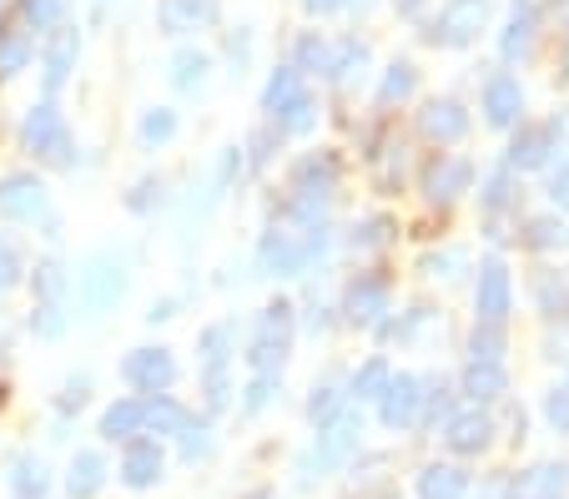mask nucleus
<instances>
[{"mask_svg": "<svg viewBox=\"0 0 569 499\" xmlns=\"http://www.w3.org/2000/svg\"><path fill=\"white\" fill-rule=\"evenodd\" d=\"M505 313H509V272H505V262H489L479 282V318L483 323H499Z\"/></svg>", "mask_w": 569, "mask_h": 499, "instance_id": "obj_12", "label": "nucleus"}, {"mask_svg": "<svg viewBox=\"0 0 569 499\" xmlns=\"http://www.w3.org/2000/svg\"><path fill=\"white\" fill-rule=\"evenodd\" d=\"M66 328V308H46V303H36V333L41 338H56Z\"/></svg>", "mask_w": 569, "mask_h": 499, "instance_id": "obj_39", "label": "nucleus"}, {"mask_svg": "<svg viewBox=\"0 0 569 499\" xmlns=\"http://www.w3.org/2000/svg\"><path fill=\"white\" fill-rule=\"evenodd\" d=\"M227 338H232V328H227V323L207 328V338H202V353H207V373H222V363H227Z\"/></svg>", "mask_w": 569, "mask_h": 499, "instance_id": "obj_33", "label": "nucleus"}, {"mask_svg": "<svg viewBox=\"0 0 569 499\" xmlns=\"http://www.w3.org/2000/svg\"><path fill=\"white\" fill-rule=\"evenodd\" d=\"M463 489H469V479L459 475V469H423L419 475V495L423 499H463Z\"/></svg>", "mask_w": 569, "mask_h": 499, "instance_id": "obj_23", "label": "nucleus"}, {"mask_svg": "<svg viewBox=\"0 0 569 499\" xmlns=\"http://www.w3.org/2000/svg\"><path fill=\"white\" fill-rule=\"evenodd\" d=\"M141 429H157V435H187V429H192V413L172 399H151V403H141Z\"/></svg>", "mask_w": 569, "mask_h": 499, "instance_id": "obj_15", "label": "nucleus"}, {"mask_svg": "<svg viewBox=\"0 0 569 499\" xmlns=\"http://www.w3.org/2000/svg\"><path fill=\"white\" fill-rule=\"evenodd\" d=\"M449 445L459 449V455L483 449V445H489V419H483V413H459V419L449 423Z\"/></svg>", "mask_w": 569, "mask_h": 499, "instance_id": "obj_22", "label": "nucleus"}, {"mask_svg": "<svg viewBox=\"0 0 569 499\" xmlns=\"http://www.w3.org/2000/svg\"><path fill=\"white\" fill-rule=\"evenodd\" d=\"M343 0H308V11H338Z\"/></svg>", "mask_w": 569, "mask_h": 499, "instance_id": "obj_47", "label": "nucleus"}, {"mask_svg": "<svg viewBox=\"0 0 569 499\" xmlns=\"http://www.w3.org/2000/svg\"><path fill=\"white\" fill-rule=\"evenodd\" d=\"M312 419H333L338 413V389H312Z\"/></svg>", "mask_w": 569, "mask_h": 499, "instance_id": "obj_40", "label": "nucleus"}, {"mask_svg": "<svg viewBox=\"0 0 569 499\" xmlns=\"http://www.w3.org/2000/svg\"><path fill=\"white\" fill-rule=\"evenodd\" d=\"M298 97H302V91H298V71H292V66H282V71H272L268 91H262V107H268L272 117H282V111H288Z\"/></svg>", "mask_w": 569, "mask_h": 499, "instance_id": "obj_24", "label": "nucleus"}, {"mask_svg": "<svg viewBox=\"0 0 569 499\" xmlns=\"http://www.w3.org/2000/svg\"><path fill=\"white\" fill-rule=\"evenodd\" d=\"M549 192H555V202H559V207H569V167L555 177V187H549Z\"/></svg>", "mask_w": 569, "mask_h": 499, "instance_id": "obj_45", "label": "nucleus"}, {"mask_svg": "<svg viewBox=\"0 0 569 499\" xmlns=\"http://www.w3.org/2000/svg\"><path fill=\"white\" fill-rule=\"evenodd\" d=\"M81 298L87 308H107L121 298V262L117 258H97L87 272H81Z\"/></svg>", "mask_w": 569, "mask_h": 499, "instance_id": "obj_9", "label": "nucleus"}, {"mask_svg": "<svg viewBox=\"0 0 569 499\" xmlns=\"http://www.w3.org/2000/svg\"><path fill=\"white\" fill-rule=\"evenodd\" d=\"M46 207V187L36 177L16 172V177H0V218H36Z\"/></svg>", "mask_w": 569, "mask_h": 499, "instance_id": "obj_5", "label": "nucleus"}, {"mask_svg": "<svg viewBox=\"0 0 569 499\" xmlns=\"http://www.w3.org/2000/svg\"><path fill=\"white\" fill-rule=\"evenodd\" d=\"M268 393H272V373H258V383L248 389V409H262V403H268Z\"/></svg>", "mask_w": 569, "mask_h": 499, "instance_id": "obj_44", "label": "nucleus"}, {"mask_svg": "<svg viewBox=\"0 0 569 499\" xmlns=\"http://www.w3.org/2000/svg\"><path fill=\"white\" fill-rule=\"evenodd\" d=\"M177 131V117L167 107H157V111H147V121H141V141H167Z\"/></svg>", "mask_w": 569, "mask_h": 499, "instance_id": "obj_35", "label": "nucleus"}, {"mask_svg": "<svg viewBox=\"0 0 569 499\" xmlns=\"http://www.w3.org/2000/svg\"><path fill=\"white\" fill-rule=\"evenodd\" d=\"M398 6H403V11H413V6H419V0H398Z\"/></svg>", "mask_w": 569, "mask_h": 499, "instance_id": "obj_48", "label": "nucleus"}, {"mask_svg": "<svg viewBox=\"0 0 569 499\" xmlns=\"http://www.w3.org/2000/svg\"><path fill=\"white\" fill-rule=\"evenodd\" d=\"M363 61V51H358L353 41H343V46H328V41H302L298 46V61H302V71H322V77H343L348 71V61Z\"/></svg>", "mask_w": 569, "mask_h": 499, "instance_id": "obj_8", "label": "nucleus"}, {"mask_svg": "<svg viewBox=\"0 0 569 499\" xmlns=\"http://www.w3.org/2000/svg\"><path fill=\"white\" fill-rule=\"evenodd\" d=\"M318 248H322V232H318V228H312L302 242L292 238V232H278V228H272L268 242H262V268H268V272H298Z\"/></svg>", "mask_w": 569, "mask_h": 499, "instance_id": "obj_3", "label": "nucleus"}, {"mask_svg": "<svg viewBox=\"0 0 569 499\" xmlns=\"http://www.w3.org/2000/svg\"><path fill=\"white\" fill-rule=\"evenodd\" d=\"M529 41H535V6H519L509 31H505V56H525Z\"/></svg>", "mask_w": 569, "mask_h": 499, "instance_id": "obj_29", "label": "nucleus"}, {"mask_svg": "<svg viewBox=\"0 0 569 499\" xmlns=\"http://www.w3.org/2000/svg\"><path fill=\"white\" fill-rule=\"evenodd\" d=\"M469 393L473 399H499V393H505V369H499V363H473L469 369Z\"/></svg>", "mask_w": 569, "mask_h": 499, "instance_id": "obj_30", "label": "nucleus"}, {"mask_svg": "<svg viewBox=\"0 0 569 499\" xmlns=\"http://www.w3.org/2000/svg\"><path fill=\"white\" fill-rule=\"evenodd\" d=\"M21 278V262H16V252L11 248H0V293L11 288V282Z\"/></svg>", "mask_w": 569, "mask_h": 499, "instance_id": "obj_41", "label": "nucleus"}, {"mask_svg": "<svg viewBox=\"0 0 569 499\" xmlns=\"http://www.w3.org/2000/svg\"><path fill=\"white\" fill-rule=\"evenodd\" d=\"M348 445H353V419H333V423H328V435H322V449H318V469L338 465V459L348 455Z\"/></svg>", "mask_w": 569, "mask_h": 499, "instance_id": "obj_26", "label": "nucleus"}, {"mask_svg": "<svg viewBox=\"0 0 569 499\" xmlns=\"http://www.w3.org/2000/svg\"><path fill=\"white\" fill-rule=\"evenodd\" d=\"M483 202H489V207H499V202H505V172H499L495 182H489V192H483Z\"/></svg>", "mask_w": 569, "mask_h": 499, "instance_id": "obj_46", "label": "nucleus"}, {"mask_svg": "<svg viewBox=\"0 0 569 499\" xmlns=\"http://www.w3.org/2000/svg\"><path fill=\"white\" fill-rule=\"evenodd\" d=\"M21 141L31 147V152L51 157V162H71V137H66V121H61V111H56L51 101H41V107L26 117Z\"/></svg>", "mask_w": 569, "mask_h": 499, "instance_id": "obj_2", "label": "nucleus"}, {"mask_svg": "<svg viewBox=\"0 0 569 499\" xmlns=\"http://www.w3.org/2000/svg\"><path fill=\"white\" fill-rule=\"evenodd\" d=\"M549 419H555L559 429H569V389L549 393Z\"/></svg>", "mask_w": 569, "mask_h": 499, "instance_id": "obj_43", "label": "nucleus"}, {"mask_svg": "<svg viewBox=\"0 0 569 499\" xmlns=\"http://www.w3.org/2000/svg\"><path fill=\"white\" fill-rule=\"evenodd\" d=\"M278 127H282V131H308V127H312V101L298 97V101H292V107L278 117Z\"/></svg>", "mask_w": 569, "mask_h": 499, "instance_id": "obj_38", "label": "nucleus"}, {"mask_svg": "<svg viewBox=\"0 0 569 499\" xmlns=\"http://www.w3.org/2000/svg\"><path fill=\"white\" fill-rule=\"evenodd\" d=\"M555 238H559V228H555L549 218H535V222H529V242H535V248H545V242H555Z\"/></svg>", "mask_w": 569, "mask_h": 499, "instance_id": "obj_42", "label": "nucleus"}, {"mask_svg": "<svg viewBox=\"0 0 569 499\" xmlns=\"http://www.w3.org/2000/svg\"><path fill=\"white\" fill-rule=\"evenodd\" d=\"M419 127L429 131V137H439V141H453V137H463L469 117H463L459 101H429V107H423V117H419Z\"/></svg>", "mask_w": 569, "mask_h": 499, "instance_id": "obj_14", "label": "nucleus"}, {"mask_svg": "<svg viewBox=\"0 0 569 499\" xmlns=\"http://www.w3.org/2000/svg\"><path fill=\"white\" fill-rule=\"evenodd\" d=\"M288 343H292V308L288 303H272L258 323V338H252V369L258 373H278L282 359H288Z\"/></svg>", "mask_w": 569, "mask_h": 499, "instance_id": "obj_1", "label": "nucleus"}, {"mask_svg": "<svg viewBox=\"0 0 569 499\" xmlns=\"http://www.w3.org/2000/svg\"><path fill=\"white\" fill-rule=\"evenodd\" d=\"M157 21H161V31H172V36L202 31V26L217 21V0H161Z\"/></svg>", "mask_w": 569, "mask_h": 499, "instance_id": "obj_6", "label": "nucleus"}, {"mask_svg": "<svg viewBox=\"0 0 569 499\" xmlns=\"http://www.w3.org/2000/svg\"><path fill=\"white\" fill-rule=\"evenodd\" d=\"M101 435H107V439L141 435V403H111L107 419H101Z\"/></svg>", "mask_w": 569, "mask_h": 499, "instance_id": "obj_25", "label": "nucleus"}, {"mask_svg": "<svg viewBox=\"0 0 569 499\" xmlns=\"http://www.w3.org/2000/svg\"><path fill=\"white\" fill-rule=\"evenodd\" d=\"M76 31H56L51 46H46V91H56L66 77H71V66H76Z\"/></svg>", "mask_w": 569, "mask_h": 499, "instance_id": "obj_17", "label": "nucleus"}, {"mask_svg": "<svg viewBox=\"0 0 569 499\" xmlns=\"http://www.w3.org/2000/svg\"><path fill=\"white\" fill-rule=\"evenodd\" d=\"M172 373H177V363H172L167 348H137V353L127 359V383L141 389V393H161L167 383H172Z\"/></svg>", "mask_w": 569, "mask_h": 499, "instance_id": "obj_4", "label": "nucleus"}, {"mask_svg": "<svg viewBox=\"0 0 569 499\" xmlns=\"http://www.w3.org/2000/svg\"><path fill=\"white\" fill-rule=\"evenodd\" d=\"M383 389H388V363L383 359L363 363V369H358V379H353V393H358V399H383Z\"/></svg>", "mask_w": 569, "mask_h": 499, "instance_id": "obj_31", "label": "nucleus"}, {"mask_svg": "<svg viewBox=\"0 0 569 499\" xmlns=\"http://www.w3.org/2000/svg\"><path fill=\"white\" fill-rule=\"evenodd\" d=\"M101 479H107L101 455H76L71 459V475H66V489H71V499H91L101 489Z\"/></svg>", "mask_w": 569, "mask_h": 499, "instance_id": "obj_19", "label": "nucleus"}, {"mask_svg": "<svg viewBox=\"0 0 569 499\" xmlns=\"http://www.w3.org/2000/svg\"><path fill=\"white\" fill-rule=\"evenodd\" d=\"M555 141H559V127H555V121L525 127V131L515 137V147H509V162H515V167H539L549 152H555Z\"/></svg>", "mask_w": 569, "mask_h": 499, "instance_id": "obj_10", "label": "nucleus"}, {"mask_svg": "<svg viewBox=\"0 0 569 499\" xmlns=\"http://www.w3.org/2000/svg\"><path fill=\"white\" fill-rule=\"evenodd\" d=\"M36 298H41L46 308H66V272H61V262H41V268H36Z\"/></svg>", "mask_w": 569, "mask_h": 499, "instance_id": "obj_27", "label": "nucleus"}, {"mask_svg": "<svg viewBox=\"0 0 569 499\" xmlns=\"http://www.w3.org/2000/svg\"><path fill=\"white\" fill-rule=\"evenodd\" d=\"M11 485L21 489V495H46V465L41 459H16Z\"/></svg>", "mask_w": 569, "mask_h": 499, "instance_id": "obj_32", "label": "nucleus"}, {"mask_svg": "<svg viewBox=\"0 0 569 499\" xmlns=\"http://www.w3.org/2000/svg\"><path fill=\"white\" fill-rule=\"evenodd\" d=\"M202 77H207V56H202V51H192V46H187V51L172 56V81H177L182 91L202 87Z\"/></svg>", "mask_w": 569, "mask_h": 499, "instance_id": "obj_28", "label": "nucleus"}, {"mask_svg": "<svg viewBox=\"0 0 569 499\" xmlns=\"http://www.w3.org/2000/svg\"><path fill=\"white\" fill-rule=\"evenodd\" d=\"M26 61H31V31L16 21L0 31V77H16Z\"/></svg>", "mask_w": 569, "mask_h": 499, "instance_id": "obj_20", "label": "nucleus"}, {"mask_svg": "<svg viewBox=\"0 0 569 499\" xmlns=\"http://www.w3.org/2000/svg\"><path fill=\"white\" fill-rule=\"evenodd\" d=\"M419 379H409V373H398V379H388V389H383V419L393 423H413L419 419Z\"/></svg>", "mask_w": 569, "mask_h": 499, "instance_id": "obj_11", "label": "nucleus"}, {"mask_svg": "<svg viewBox=\"0 0 569 499\" xmlns=\"http://www.w3.org/2000/svg\"><path fill=\"white\" fill-rule=\"evenodd\" d=\"M383 308H388L383 278H358L353 288H348V318H353V323H378Z\"/></svg>", "mask_w": 569, "mask_h": 499, "instance_id": "obj_13", "label": "nucleus"}, {"mask_svg": "<svg viewBox=\"0 0 569 499\" xmlns=\"http://www.w3.org/2000/svg\"><path fill=\"white\" fill-rule=\"evenodd\" d=\"M483 111H489L495 127H509V121L519 117V81H509V77L489 81V91H483Z\"/></svg>", "mask_w": 569, "mask_h": 499, "instance_id": "obj_18", "label": "nucleus"}, {"mask_svg": "<svg viewBox=\"0 0 569 499\" xmlns=\"http://www.w3.org/2000/svg\"><path fill=\"white\" fill-rule=\"evenodd\" d=\"M469 177H473L469 162H433L429 167V197L449 202V197H459L463 187H469Z\"/></svg>", "mask_w": 569, "mask_h": 499, "instance_id": "obj_21", "label": "nucleus"}, {"mask_svg": "<svg viewBox=\"0 0 569 499\" xmlns=\"http://www.w3.org/2000/svg\"><path fill=\"white\" fill-rule=\"evenodd\" d=\"M26 21H31L36 31L56 26V21H61V0H26Z\"/></svg>", "mask_w": 569, "mask_h": 499, "instance_id": "obj_37", "label": "nucleus"}, {"mask_svg": "<svg viewBox=\"0 0 569 499\" xmlns=\"http://www.w3.org/2000/svg\"><path fill=\"white\" fill-rule=\"evenodd\" d=\"M479 26H483V0H449V11H443L439 26H433V41L463 46Z\"/></svg>", "mask_w": 569, "mask_h": 499, "instance_id": "obj_7", "label": "nucleus"}, {"mask_svg": "<svg viewBox=\"0 0 569 499\" xmlns=\"http://www.w3.org/2000/svg\"><path fill=\"white\" fill-rule=\"evenodd\" d=\"M121 475H127V485L131 489H147V485H157L161 479V449L157 445H131L127 449V465H121Z\"/></svg>", "mask_w": 569, "mask_h": 499, "instance_id": "obj_16", "label": "nucleus"}, {"mask_svg": "<svg viewBox=\"0 0 569 499\" xmlns=\"http://www.w3.org/2000/svg\"><path fill=\"white\" fill-rule=\"evenodd\" d=\"M409 91H413V66L398 61L393 71H388V81H383V101H398V97H409Z\"/></svg>", "mask_w": 569, "mask_h": 499, "instance_id": "obj_36", "label": "nucleus"}, {"mask_svg": "<svg viewBox=\"0 0 569 499\" xmlns=\"http://www.w3.org/2000/svg\"><path fill=\"white\" fill-rule=\"evenodd\" d=\"M499 353H505V338H499L495 323L483 333H473V363H499Z\"/></svg>", "mask_w": 569, "mask_h": 499, "instance_id": "obj_34", "label": "nucleus"}]
</instances>
